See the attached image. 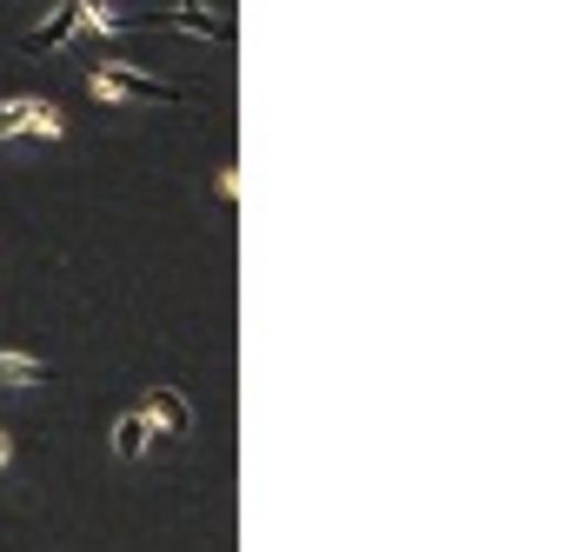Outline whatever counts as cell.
Returning a JSON list of instances; mask_svg holds the SVG:
<instances>
[{"label": "cell", "instance_id": "7a4b0ae2", "mask_svg": "<svg viewBox=\"0 0 565 552\" xmlns=\"http://www.w3.org/2000/svg\"><path fill=\"white\" fill-rule=\"evenodd\" d=\"M147 433H167V439H186L193 433V406H186V393H173V386H153V400H147Z\"/></svg>", "mask_w": 565, "mask_h": 552}, {"label": "cell", "instance_id": "3957f363", "mask_svg": "<svg viewBox=\"0 0 565 552\" xmlns=\"http://www.w3.org/2000/svg\"><path fill=\"white\" fill-rule=\"evenodd\" d=\"M81 14H87V0H67V8L47 21V28H34V34H21V54H54V47H67L74 34H81Z\"/></svg>", "mask_w": 565, "mask_h": 552}, {"label": "cell", "instance_id": "ba28073f", "mask_svg": "<svg viewBox=\"0 0 565 552\" xmlns=\"http://www.w3.org/2000/svg\"><path fill=\"white\" fill-rule=\"evenodd\" d=\"M21 120H28V100H8V107H0V140L21 134Z\"/></svg>", "mask_w": 565, "mask_h": 552}, {"label": "cell", "instance_id": "9c48e42d", "mask_svg": "<svg viewBox=\"0 0 565 552\" xmlns=\"http://www.w3.org/2000/svg\"><path fill=\"white\" fill-rule=\"evenodd\" d=\"M14 459V439H8V426H0V466H8Z\"/></svg>", "mask_w": 565, "mask_h": 552}, {"label": "cell", "instance_id": "6da1fadb", "mask_svg": "<svg viewBox=\"0 0 565 552\" xmlns=\"http://www.w3.org/2000/svg\"><path fill=\"white\" fill-rule=\"evenodd\" d=\"M94 94H107V100H160V107H186L193 100L186 87H173L160 74H140V67H120V61L94 67Z\"/></svg>", "mask_w": 565, "mask_h": 552}, {"label": "cell", "instance_id": "5b68a950", "mask_svg": "<svg viewBox=\"0 0 565 552\" xmlns=\"http://www.w3.org/2000/svg\"><path fill=\"white\" fill-rule=\"evenodd\" d=\"M54 367L34 360V353H0V386H47Z\"/></svg>", "mask_w": 565, "mask_h": 552}, {"label": "cell", "instance_id": "8992f818", "mask_svg": "<svg viewBox=\"0 0 565 552\" xmlns=\"http://www.w3.org/2000/svg\"><path fill=\"white\" fill-rule=\"evenodd\" d=\"M114 453H120V459H140V453H147V420H140V413H127V420L114 426Z\"/></svg>", "mask_w": 565, "mask_h": 552}, {"label": "cell", "instance_id": "277c9868", "mask_svg": "<svg viewBox=\"0 0 565 552\" xmlns=\"http://www.w3.org/2000/svg\"><path fill=\"white\" fill-rule=\"evenodd\" d=\"M167 28H180V34H193V41H233V21L226 14H206V8H173V14H160Z\"/></svg>", "mask_w": 565, "mask_h": 552}, {"label": "cell", "instance_id": "52a82bcc", "mask_svg": "<svg viewBox=\"0 0 565 552\" xmlns=\"http://www.w3.org/2000/svg\"><path fill=\"white\" fill-rule=\"evenodd\" d=\"M21 134H41V140H61V107H47V100H28V120H21Z\"/></svg>", "mask_w": 565, "mask_h": 552}]
</instances>
